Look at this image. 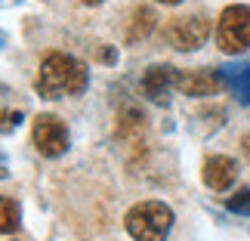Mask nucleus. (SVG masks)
I'll return each instance as SVG.
<instances>
[{
    "label": "nucleus",
    "mask_w": 250,
    "mask_h": 241,
    "mask_svg": "<svg viewBox=\"0 0 250 241\" xmlns=\"http://www.w3.org/2000/svg\"><path fill=\"white\" fill-rule=\"evenodd\" d=\"M86 65L81 59H74L68 53H50L41 62V71H37L34 90L43 96V99H62V96H78L86 90Z\"/></svg>",
    "instance_id": "1"
},
{
    "label": "nucleus",
    "mask_w": 250,
    "mask_h": 241,
    "mask_svg": "<svg viewBox=\"0 0 250 241\" xmlns=\"http://www.w3.org/2000/svg\"><path fill=\"white\" fill-rule=\"evenodd\" d=\"M124 226L133 241H164L173 229V210L164 201H139L127 210Z\"/></svg>",
    "instance_id": "2"
},
{
    "label": "nucleus",
    "mask_w": 250,
    "mask_h": 241,
    "mask_svg": "<svg viewBox=\"0 0 250 241\" xmlns=\"http://www.w3.org/2000/svg\"><path fill=\"white\" fill-rule=\"evenodd\" d=\"M216 44L223 53H244L250 46V6H226L216 22Z\"/></svg>",
    "instance_id": "3"
},
{
    "label": "nucleus",
    "mask_w": 250,
    "mask_h": 241,
    "mask_svg": "<svg viewBox=\"0 0 250 241\" xmlns=\"http://www.w3.org/2000/svg\"><path fill=\"white\" fill-rule=\"evenodd\" d=\"M164 34H167L173 50L191 53V50H198V46H204V41L210 37V22L204 16H179V19H170Z\"/></svg>",
    "instance_id": "4"
},
{
    "label": "nucleus",
    "mask_w": 250,
    "mask_h": 241,
    "mask_svg": "<svg viewBox=\"0 0 250 241\" xmlns=\"http://www.w3.org/2000/svg\"><path fill=\"white\" fill-rule=\"evenodd\" d=\"M34 149L41 152L43 158H59L68 152V127L56 118V114H41L34 118Z\"/></svg>",
    "instance_id": "5"
},
{
    "label": "nucleus",
    "mask_w": 250,
    "mask_h": 241,
    "mask_svg": "<svg viewBox=\"0 0 250 241\" xmlns=\"http://www.w3.org/2000/svg\"><path fill=\"white\" fill-rule=\"evenodd\" d=\"M179 93L182 96H195V99H204V96H216L226 87V78L219 68H195V71H182L179 74Z\"/></svg>",
    "instance_id": "6"
},
{
    "label": "nucleus",
    "mask_w": 250,
    "mask_h": 241,
    "mask_svg": "<svg viewBox=\"0 0 250 241\" xmlns=\"http://www.w3.org/2000/svg\"><path fill=\"white\" fill-rule=\"evenodd\" d=\"M176 81H179V71L173 65H151L142 74V90L151 102H167V93L176 87Z\"/></svg>",
    "instance_id": "7"
},
{
    "label": "nucleus",
    "mask_w": 250,
    "mask_h": 241,
    "mask_svg": "<svg viewBox=\"0 0 250 241\" xmlns=\"http://www.w3.org/2000/svg\"><path fill=\"white\" fill-rule=\"evenodd\" d=\"M204 186L207 189H213V192H229L232 189V182L238 176V164L232 158H226V155H213V158H207L204 161Z\"/></svg>",
    "instance_id": "8"
},
{
    "label": "nucleus",
    "mask_w": 250,
    "mask_h": 241,
    "mask_svg": "<svg viewBox=\"0 0 250 241\" xmlns=\"http://www.w3.org/2000/svg\"><path fill=\"white\" fill-rule=\"evenodd\" d=\"M219 71H223L226 84L232 87L235 99L241 102V105H250V62L247 65H238V68H219Z\"/></svg>",
    "instance_id": "9"
},
{
    "label": "nucleus",
    "mask_w": 250,
    "mask_h": 241,
    "mask_svg": "<svg viewBox=\"0 0 250 241\" xmlns=\"http://www.w3.org/2000/svg\"><path fill=\"white\" fill-rule=\"evenodd\" d=\"M155 13H151L148 6H139L136 13H133V22H130V31H127V37L130 41H142V37H146L151 28H155Z\"/></svg>",
    "instance_id": "10"
},
{
    "label": "nucleus",
    "mask_w": 250,
    "mask_h": 241,
    "mask_svg": "<svg viewBox=\"0 0 250 241\" xmlns=\"http://www.w3.org/2000/svg\"><path fill=\"white\" fill-rule=\"evenodd\" d=\"M226 210L229 214H241V217H250V189H241L235 195L226 198Z\"/></svg>",
    "instance_id": "11"
},
{
    "label": "nucleus",
    "mask_w": 250,
    "mask_h": 241,
    "mask_svg": "<svg viewBox=\"0 0 250 241\" xmlns=\"http://www.w3.org/2000/svg\"><path fill=\"white\" fill-rule=\"evenodd\" d=\"M3 219H0V229L9 235V232H16L19 229V207H16V201L13 198H3Z\"/></svg>",
    "instance_id": "12"
},
{
    "label": "nucleus",
    "mask_w": 250,
    "mask_h": 241,
    "mask_svg": "<svg viewBox=\"0 0 250 241\" xmlns=\"http://www.w3.org/2000/svg\"><path fill=\"white\" fill-rule=\"evenodd\" d=\"M142 111H136V109H124V114H121V124H118V133L121 136H127L130 130H142Z\"/></svg>",
    "instance_id": "13"
},
{
    "label": "nucleus",
    "mask_w": 250,
    "mask_h": 241,
    "mask_svg": "<svg viewBox=\"0 0 250 241\" xmlns=\"http://www.w3.org/2000/svg\"><path fill=\"white\" fill-rule=\"evenodd\" d=\"M241 152H244V158H247V164H250V130L244 133V139H241Z\"/></svg>",
    "instance_id": "14"
},
{
    "label": "nucleus",
    "mask_w": 250,
    "mask_h": 241,
    "mask_svg": "<svg viewBox=\"0 0 250 241\" xmlns=\"http://www.w3.org/2000/svg\"><path fill=\"white\" fill-rule=\"evenodd\" d=\"M81 3H83V6H99L102 0H81Z\"/></svg>",
    "instance_id": "15"
},
{
    "label": "nucleus",
    "mask_w": 250,
    "mask_h": 241,
    "mask_svg": "<svg viewBox=\"0 0 250 241\" xmlns=\"http://www.w3.org/2000/svg\"><path fill=\"white\" fill-rule=\"evenodd\" d=\"M158 3H167V6H176V3H182V0H158Z\"/></svg>",
    "instance_id": "16"
}]
</instances>
